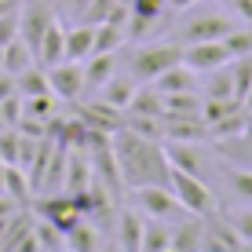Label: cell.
<instances>
[{
  "instance_id": "cell-8",
  "label": "cell",
  "mask_w": 252,
  "mask_h": 252,
  "mask_svg": "<svg viewBox=\"0 0 252 252\" xmlns=\"http://www.w3.org/2000/svg\"><path fill=\"white\" fill-rule=\"evenodd\" d=\"M48 84H51V92H55L63 102H73L77 95L84 92V63L63 59V63L48 66Z\"/></svg>"
},
{
  "instance_id": "cell-35",
  "label": "cell",
  "mask_w": 252,
  "mask_h": 252,
  "mask_svg": "<svg viewBox=\"0 0 252 252\" xmlns=\"http://www.w3.org/2000/svg\"><path fill=\"white\" fill-rule=\"evenodd\" d=\"M230 227L238 230V238L245 241V249H252V208H241V212L230 216Z\"/></svg>"
},
{
  "instance_id": "cell-1",
  "label": "cell",
  "mask_w": 252,
  "mask_h": 252,
  "mask_svg": "<svg viewBox=\"0 0 252 252\" xmlns=\"http://www.w3.org/2000/svg\"><path fill=\"white\" fill-rule=\"evenodd\" d=\"M110 146H114V158H117V172H121V183L128 187H146V183H161L168 187V158H164V146L158 139H146L132 132V128H114L110 135Z\"/></svg>"
},
{
  "instance_id": "cell-23",
  "label": "cell",
  "mask_w": 252,
  "mask_h": 252,
  "mask_svg": "<svg viewBox=\"0 0 252 252\" xmlns=\"http://www.w3.org/2000/svg\"><path fill=\"white\" fill-rule=\"evenodd\" d=\"M201 99H234V81H230V69L227 66H216V69H208V73H205Z\"/></svg>"
},
{
  "instance_id": "cell-14",
  "label": "cell",
  "mask_w": 252,
  "mask_h": 252,
  "mask_svg": "<svg viewBox=\"0 0 252 252\" xmlns=\"http://www.w3.org/2000/svg\"><path fill=\"white\" fill-rule=\"evenodd\" d=\"M201 249H208V252H227V249H230V252H238V249H245V241L238 238V230H234V227H223L220 220H212V216H208Z\"/></svg>"
},
{
  "instance_id": "cell-34",
  "label": "cell",
  "mask_w": 252,
  "mask_h": 252,
  "mask_svg": "<svg viewBox=\"0 0 252 252\" xmlns=\"http://www.w3.org/2000/svg\"><path fill=\"white\" fill-rule=\"evenodd\" d=\"M128 11L139 15V19L161 22V15H164V0H132V4H128Z\"/></svg>"
},
{
  "instance_id": "cell-21",
  "label": "cell",
  "mask_w": 252,
  "mask_h": 252,
  "mask_svg": "<svg viewBox=\"0 0 252 252\" xmlns=\"http://www.w3.org/2000/svg\"><path fill=\"white\" fill-rule=\"evenodd\" d=\"M4 194L11 197L15 205H30L33 201V183H30V176H26L22 164H7L4 168Z\"/></svg>"
},
{
  "instance_id": "cell-27",
  "label": "cell",
  "mask_w": 252,
  "mask_h": 252,
  "mask_svg": "<svg viewBox=\"0 0 252 252\" xmlns=\"http://www.w3.org/2000/svg\"><path fill=\"white\" fill-rule=\"evenodd\" d=\"M66 249H73V252H92V249H99V230L92 227V223H77V227H69L66 230Z\"/></svg>"
},
{
  "instance_id": "cell-39",
  "label": "cell",
  "mask_w": 252,
  "mask_h": 252,
  "mask_svg": "<svg viewBox=\"0 0 252 252\" xmlns=\"http://www.w3.org/2000/svg\"><path fill=\"white\" fill-rule=\"evenodd\" d=\"M197 0H164V7L168 11H187V7H194Z\"/></svg>"
},
{
  "instance_id": "cell-17",
  "label": "cell",
  "mask_w": 252,
  "mask_h": 252,
  "mask_svg": "<svg viewBox=\"0 0 252 252\" xmlns=\"http://www.w3.org/2000/svg\"><path fill=\"white\" fill-rule=\"evenodd\" d=\"M95 51V26L77 22L73 30H66V59L69 63H84Z\"/></svg>"
},
{
  "instance_id": "cell-9",
  "label": "cell",
  "mask_w": 252,
  "mask_h": 252,
  "mask_svg": "<svg viewBox=\"0 0 252 252\" xmlns=\"http://www.w3.org/2000/svg\"><path fill=\"white\" fill-rule=\"evenodd\" d=\"M183 63L190 69H197V73H208V69H216V66H227L230 55H227V48H223V40H194V44L183 48Z\"/></svg>"
},
{
  "instance_id": "cell-10",
  "label": "cell",
  "mask_w": 252,
  "mask_h": 252,
  "mask_svg": "<svg viewBox=\"0 0 252 252\" xmlns=\"http://www.w3.org/2000/svg\"><path fill=\"white\" fill-rule=\"evenodd\" d=\"M63 59H66V30H63L59 19H51V26L44 30V37H40V44H37V63L48 69V66L63 63Z\"/></svg>"
},
{
  "instance_id": "cell-11",
  "label": "cell",
  "mask_w": 252,
  "mask_h": 252,
  "mask_svg": "<svg viewBox=\"0 0 252 252\" xmlns=\"http://www.w3.org/2000/svg\"><path fill=\"white\" fill-rule=\"evenodd\" d=\"M164 158H168V168L190 172V176H201V154H197V143L168 139V143H164Z\"/></svg>"
},
{
  "instance_id": "cell-16",
  "label": "cell",
  "mask_w": 252,
  "mask_h": 252,
  "mask_svg": "<svg viewBox=\"0 0 252 252\" xmlns=\"http://www.w3.org/2000/svg\"><path fill=\"white\" fill-rule=\"evenodd\" d=\"M135 92H139V84H135V77H132V73H125V77H117V73H114V77H110V81L99 88V99H106L114 110H121V114H125Z\"/></svg>"
},
{
  "instance_id": "cell-24",
  "label": "cell",
  "mask_w": 252,
  "mask_h": 252,
  "mask_svg": "<svg viewBox=\"0 0 252 252\" xmlns=\"http://www.w3.org/2000/svg\"><path fill=\"white\" fill-rule=\"evenodd\" d=\"M139 252H172V227H164V220H150L143 227Z\"/></svg>"
},
{
  "instance_id": "cell-33",
  "label": "cell",
  "mask_w": 252,
  "mask_h": 252,
  "mask_svg": "<svg viewBox=\"0 0 252 252\" xmlns=\"http://www.w3.org/2000/svg\"><path fill=\"white\" fill-rule=\"evenodd\" d=\"M227 179H230V190L241 197V201H252V168H227Z\"/></svg>"
},
{
  "instance_id": "cell-38",
  "label": "cell",
  "mask_w": 252,
  "mask_h": 252,
  "mask_svg": "<svg viewBox=\"0 0 252 252\" xmlns=\"http://www.w3.org/2000/svg\"><path fill=\"white\" fill-rule=\"evenodd\" d=\"M230 4H234V11H238L241 19L252 26V0H230Z\"/></svg>"
},
{
  "instance_id": "cell-28",
  "label": "cell",
  "mask_w": 252,
  "mask_h": 252,
  "mask_svg": "<svg viewBox=\"0 0 252 252\" xmlns=\"http://www.w3.org/2000/svg\"><path fill=\"white\" fill-rule=\"evenodd\" d=\"M230 69V81H234V99H245V92H249V84H252V55H238V59H230L227 63Z\"/></svg>"
},
{
  "instance_id": "cell-5",
  "label": "cell",
  "mask_w": 252,
  "mask_h": 252,
  "mask_svg": "<svg viewBox=\"0 0 252 252\" xmlns=\"http://www.w3.org/2000/svg\"><path fill=\"white\" fill-rule=\"evenodd\" d=\"M37 216L48 220V223H55L63 234L84 220V212H81V205H77L73 194H48V197H40L37 201Z\"/></svg>"
},
{
  "instance_id": "cell-3",
  "label": "cell",
  "mask_w": 252,
  "mask_h": 252,
  "mask_svg": "<svg viewBox=\"0 0 252 252\" xmlns=\"http://www.w3.org/2000/svg\"><path fill=\"white\" fill-rule=\"evenodd\" d=\"M183 63V48L179 44H154V48H139L128 63V73L135 77L139 84H154L168 66Z\"/></svg>"
},
{
  "instance_id": "cell-32",
  "label": "cell",
  "mask_w": 252,
  "mask_h": 252,
  "mask_svg": "<svg viewBox=\"0 0 252 252\" xmlns=\"http://www.w3.org/2000/svg\"><path fill=\"white\" fill-rule=\"evenodd\" d=\"M223 40V48H227V55L230 59H238V55H252V30H230L227 37H220Z\"/></svg>"
},
{
  "instance_id": "cell-15",
  "label": "cell",
  "mask_w": 252,
  "mask_h": 252,
  "mask_svg": "<svg viewBox=\"0 0 252 252\" xmlns=\"http://www.w3.org/2000/svg\"><path fill=\"white\" fill-rule=\"evenodd\" d=\"M114 66H117L114 51H92V55L84 59V88H95V92H99L102 84L117 73Z\"/></svg>"
},
{
  "instance_id": "cell-12",
  "label": "cell",
  "mask_w": 252,
  "mask_h": 252,
  "mask_svg": "<svg viewBox=\"0 0 252 252\" xmlns=\"http://www.w3.org/2000/svg\"><path fill=\"white\" fill-rule=\"evenodd\" d=\"M154 88H158L161 95H172V92H197V69H190L187 63H176V66H168L158 81H154Z\"/></svg>"
},
{
  "instance_id": "cell-7",
  "label": "cell",
  "mask_w": 252,
  "mask_h": 252,
  "mask_svg": "<svg viewBox=\"0 0 252 252\" xmlns=\"http://www.w3.org/2000/svg\"><path fill=\"white\" fill-rule=\"evenodd\" d=\"M230 30H234V22L227 19V15L201 11V15H194V19H187L183 26H179V37H183L187 44H194V40H220V37H227Z\"/></svg>"
},
{
  "instance_id": "cell-45",
  "label": "cell",
  "mask_w": 252,
  "mask_h": 252,
  "mask_svg": "<svg viewBox=\"0 0 252 252\" xmlns=\"http://www.w3.org/2000/svg\"><path fill=\"white\" fill-rule=\"evenodd\" d=\"M249 121H252V117H249Z\"/></svg>"
},
{
  "instance_id": "cell-20",
  "label": "cell",
  "mask_w": 252,
  "mask_h": 252,
  "mask_svg": "<svg viewBox=\"0 0 252 252\" xmlns=\"http://www.w3.org/2000/svg\"><path fill=\"white\" fill-rule=\"evenodd\" d=\"M249 128V110L238 106L230 110L227 117H220L216 125H208V139H216V143H227V139H241V132Z\"/></svg>"
},
{
  "instance_id": "cell-42",
  "label": "cell",
  "mask_w": 252,
  "mask_h": 252,
  "mask_svg": "<svg viewBox=\"0 0 252 252\" xmlns=\"http://www.w3.org/2000/svg\"><path fill=\"white\" fill-rule=\"evenodd\" d=\"M241 139L249 143V154H252V121H249V128H245V132H241Z\"/></svg>"
},
{
  "instance_id": "cell-43",
  "label": "cell",
  "mask_w": 252,
  "mask_h": 252,
  "mask_svg": "<svg viewBox=\"0 0 252 252\" xmlns=\"http://www.w3.org/2000/svg\"><path fill=\"white\" fill-rule=\"evenodd\" d=\"M4 168H7V161L0 158V194H4Z\"/></svg>"
},
{
  "instance_id": "cell-41",
  "label": "cell",
  "mask_w": 252,
  "mask_h": 252,
  "mask_svg": "<svg viewBox=\"0 0 252 252\" xmlns=\"http://www.w3.org/2000/svg\"><path fill=\"white\" fill-rule=\"evenodd\" d=\"M241 106H245V110H249V114H252V84H249V92H245V99H241Z\"/></svg>"
},
{
  "instance_id": "cell-40",
  "label": "cell",
  "mask_w": 252,
  "mask_h": 252,
  "mask_svg": "<svg viewBox=\"0 0 252 252\" xmlns=\"http://www.w3.org/2000/svg\"><path fill=\"white\" fill-rule=\"evenodd\" d=\"M66 4H69V11H77V15H81V11H84V7H88V4H92V0H66Z\"/></svg>"
},
{
  "instance_id": "cell-29",
  "label": "cell",
  "mask_w": 252,
  "mask_h": 252,
  "mask_svg": "<svg viewBox=\"0 0 252 252\" xmlns=\"http://www.w3.org/2000/svg\"><path fill=\"white\" fill-rule=\"evenodd\" d=\"M33 234H37V249H51V252H59V249H66V234L55 227V223H48V220H33Z\"/></svg>"
},
{
  "instance_id": "cell-26",
  "label": "cell",
  "mask_w": 252,
  "mask_h": 252,
  "mask_svg": "<svg viewBox=\"0 0 252 252\" xmlns=\"http://www.w3.org/2000/svg\"><path fill=\"white\" fill-rule=\"evenodd\" d=\"M128 114H143V117H164V95L158 88H139L128 102Z\"/></svg>"
},
{
  "instance_id": "cell-13",
  "label": "cell",
  "mask_w": 252,
  "mask_h": 252,
  "mask_svg": "<svg viewBox=\"0 0 252 252\" xmlns=\"http://www.w3.org/2000/svg\"><path fill=\"white\" fill-rule=\"evenodd\" d=\"M164 139L201 143V139H208V125H205L201 114H194V117H164Z\"/></svg>"
},
{
  "instance_id": "cell-19",
  "label": "cell",
  "mask_w": 252,
  "mask_h": 252,
  "mask_svg": "<svg viewBox=\"0 0 252 252\" xmlns=\"http://www.w3.org/2000/svg\"><path fill=\"white\" fill-rule=\"evenodd\" d=\"M205 238V220L201 216H190L179 227H172V252H197Z\"/></svg>"
},
{
  "instance_id": "cell-6",
  "label": "cell",
  "mask_w": 252,
  "mask_h": 252,
  "mask_svg": "<svg viewBox=\"0 0 252 252\" xmlns=\"http://www.w3.org/2000/svg\"><path fill=\"white\" fill-rule=\"evenodd\" d=\"M55 11L44 4V0H30V4H19V37L30 44V51L37 55V44L44 37V30L51 26Z\"/></svg>"
},
{
  "instance_id": "cell-30",
  "label": "cell",
  "mask_w": 252,
  "mask_h": 252,
  "mask_svg": "<svg viewBox=\"0 0 252 252\" xmlns=\"http://www.w3.org/2000/svg\"><path fill=\"white\" fill-rule=\"evenodd\" d=\"M125 128H132V132L146 135V139H158L164 143V117H143V114H128V121H121Z\"/></svg>"
},
{
  "instance_id": "cell-18",
  "label": "cell",
  "mask_w": 252,
  "mask_h": 252,
  "mask_svg": "<svg viewBox=\"0 0 252 252\" xmlns=\"http://www.w3.org/2000/svg\"><path fill=\"white\" fill-rule=\"evenodd\" d=\"M143 227L146 220L132 208H121L117 212V245L128 249V252H139V241H143Z\"/></svg>"
},
{
  "instance_id": "cell-44",
  "label": "cell",
  "mask_w": 252,
  "mask_h": 252,
  "mask_svg": "<svg viewBox=\"0 0 252 252\" xmlns=\"http://www.w3.org/2000/svg\"><path fill=\"white\" fill-rule=\"evenodd\" d=\"M0 63H4V44H0Z\"/></svg>"
},
{
  "instance_id": "cell-22",
  "label": "cell",
  "mask_w": 252,
  "mask_h": 252,
  "mask_svg": "<svg viewBox=\"0 0 252 252\" xmlns=\"http://www.w3.org/2000/svg\"><path fill=\"white\" fill-rule=\"evenodd\" d=\"M37 63V55L30 51V44H26L22 37H15L11 44H4V63H0V69L4 73H11V77H19L26 66H33Z\"/></svg>"
},
{
  "instance_id": "cell-4",
  "label": "cell",
  "mask_w": 252,
  "mask_h": 252,
  "mask_svg": "<svg viewBox=\"0 0 252 252\" xmlns=\"http://www.w3.org/2000/svg\"><path fill=\"white\" fill-rule=\"evenodd\" d=\"M132 194H135V205L143 208L150 220H176L179 212H183V205H179V197H176V190L168 187H161V183H146V187H132Z\"/></svg>"
},
{
  "instance_id": "cell-2",
  "label": "cell",
  "mask_w": 252,
  "mask_h": 252,
  "mask_svg": "<svg viewBox=\"0 0 252 252\" xmlns=\"http://www.w3.org/2000/svg\"><path fill=\"white\" fill-rule=\"evenodd\" d=\"M168 183H172V190H176L183 212L201 216V220H208V216L216 212V197H212V190H208V183H205L201 176H190V172L172 168L168 172Z\"/></svg>"
},
{
  "instance_id": "cell-25",
  "label": "cell",
  "mask_w": 252,
  "mask_h": 252,
  "mask_svg": "<svg viewBox=\"0 0 252 252\" xmlns=\"http://www.w3.org/2000/svg\"><path fill=\"white\" fill-rule=\"evenodd\" d=\"M194 114H201V95L197 92L164 95V117H194Z\"/></svg>"
},
{
  "instance_id": "cell-36",
  "label": "cell",
  "mask_w": 252,
  "mask_h": 252,
  "mask_svg": "<svg viewBox=\"0 0 252 252\" xmlns=\"http://www.w3.org/2000/svg\"><path fill=\"white\" fill-rule=\"evenodd\" d=\"M15 37H19V4L0 15V44H11Z\"/></svg>"
},
{
  "instance_id": "cell-31",
  "label": "cell",
  "mask_w": 252,
  "mask_h": 252,
  "mask_svg": "<svg viewBox=\"0 0 252 252\" xmlns=\"http://www.w3.org/2000/svg\"><path fill=\"white\" fill-rule=\"evenodd\" d=\"M121 44H125V26H117V22L95 26V51H117Z\"/></svg>"
},
{
  "instance_id": "cell-37",
  "label": "cell",
  "mask_w": 252,
  "mask_h": 252,
  "mask_svg": "<svg viewBox=\"0 0 252 252\" xmlns=\"http://www.w3.org/2000/svg\"><path fill=\"white\" fill-rule=\"evenodd\" d=\"M0 114H4V121L15 128V125H19V117H22V95L11 92L7 99H0Z\"/></svg>"
}]
</instances>
